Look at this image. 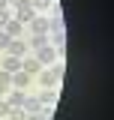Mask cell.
<instances>
[{
  "instance_id": "obj_2",
  "label": "cell",
  "mask_w": 114,
  "mask_h": 120,
  "mask_svg": "<svg viewBox=\"0 0 114 120\" xmlns=\"http://www.w3.org/2000/svg\"><path fill=\"white\" fill-rule=\"evenodd\" d=\"M33 57L39 60V63H54V57H57V51L51 48V45H42V48H36V54Z\"/></svg>"
},
{
  "instance_id": "obj_4",
  "label": "cell",
  "mask_w": 114,
  "mask_h": 120,
  "mask_svg": "<svg viewBox=\"0 0 114 120\" xmlns=\"http://www.w3.org/2000/svg\"><path fill=\"white\" fill-rule=\"evenodd\" d=\"M3 72H21V57H12V54H6V60H3Z\"/></svg>"
},
{
  "instance_id": "obj_19",
  "label": "cell",
  "mask_w": 114,
  "mask_h": 120,
  "mask_svg": "<svg viewBox=\"0 0 114 120\" xmlns=\"http://www.w3.org/2000/svg\"><path fill=\"white\" fill-rule=\"evenodd\" d=\"M9 108H12V105L3 99V102H0V117H6V114H9Z\"/></svg>"
},
{
  "instance_id": "obj_12",
  "label": "cell",
  "mask_w": 114,
  "mask_h": 120,
  "mask_svg": "<svg viewBox=\"0 0 114 120\" xmlns=\"http://www.w3.org/2000/svg\"><path fill=\"white\" fill-rule=\"evenodd\" d=\"M39 81H42V87L45 90H54V84H57V78L51 72H42V78H39Z\"/></svg>"
},
{
  "instance_id": "obj_3",
  "label": "cell",
  "mask_w": 114,
  "mask_h": 120,
  "mask_svg": "<svg viewBox=\"0 0 114 120\" xmlns=\"http://www.w3.org/2000/svg\"><path fill=\"white\" fill-rule=\"evenodd\" d=\"M6 51H9L12 57H24V54H27V45L21 42V39H12V42L6 45Z\"/></svg>"
},
{
  "instance_id": "obj_1",
  "label": "cell",
  "mask_w": 114,
  "mask_h": 120,
  "mask_svg": "<svg viewBox=\"0 0 114 120\" xmlns=\"http://www.w3.org/2000/svg\"><path fill=\"white\" fill-rule=\"evenodd\" d=\"M15 21H21V24L33 21V6H30V0H15Z\"/></svg>"
},
{
  "instance_id": "obj_14",
  "label": "cell",
  "mask_w": 114,
  "mask_h": 120,
  "mask_svg": "<svg viewBox=\"0 0 114 120\" xmlns=\"http://www.w3.org/2000/svg\"><path fill=\"white\" fill-rule=\"evenodd\" d=\"M42 45H48V39H45V33H36V36L30 39V48H42Z\"/></svg>"
},
{
  "instance_id": "obj_8",
  "label": "cell",
  "mask_w": 114,
  "mask_h": 120,
  "mask_svg": "<svg viewBox=\"0 0 114 120\" xmlns=\"http://www.w3.org/2000/svg\"><path fill=\"white\" fill-rule=\"evenodd\" d=\"M12 84H15L18 90L27 87V84H30V75H27V72H12Z\"/></svg>"
},
{
  "instance_id": "obj_9",
  "label": "cell",
  "mask_w": 114,
  "mask_h": 120,
  "mask_svg": "<svg viewBox=\"0 0 114 120\" xmlns=\"http://www.w3.org/2000/svg\"><path fill=\"white\" fill-rule=\"evenodd\" d=\"M48 30H51V33H63V21H60V15H51V18H48Z\"/></svg>"
},
{
  "instance_id": "obj_17",
  "label": "cell",
  "mask_w": 114,
  "mask_h": 120,
  "mask_svg": "<svg viewBox=\"0 0 114 120\" xmlns=\"http://www.w3.org/2000/svg\"><path fill=\"white\" fill-rule=\"evenodd\" d=\"M30 6H39V9H51V0H30Z\"/></svg>"
},
{
  "instance_id": "obj_21",
  "label": "cell",
  "mask_w": 114,
  "mask_h": 120,
  "mask_svg": "<svg viewBox=\"0 0 114 120\" xmlns=\"http://www.w3.org/2000/svg\"><path fill=\"white\" fill-rule=\"evenodd\" d=\"M0 9H6V0H0Z\"/></svg>"
},
{
  "instance_id": "obj_23",
  "label": "cell",
  "mask_w": 114,
  "mask_h": 120,
  "mask_svg": "<svg viewBox=\"0 0 114 120\" xmlns=\"http://www.w3.org/2000/svg\"><path fill=\"white\" fill-rule=\"evenodd\" d=\"M0 33H3V30H0Z\"/></svg>"
},
{
  "instance_id": "obj_15",
  "label": "cell",
  "mask_w": 114,
  "mask_h": 120,
  "mask_svg": "<svg viewBox=\"0 0 114 120\" xmlns=\"http://www.w3.org/2000/svg\"><path fill=\"white\" fill-rule=\"evenodd\" d=\"M9 120H27V114L21 111V108H9V114H6Z\"/></svg>"
},
{
  "instance_id": "obj_7",
  "label": "cell",
  "mask_w": 114,
  "mask_h": 120,
  "mask_svg": "<svg viewBox=\"0 0 114 120\" xmlns=\"http://www.w3.org/2000/svg\"><path fill=\"white\" fill-rule=\"evenodd\" d=\"M21 108H24V114H39V111H42V102H39V99H24Z\"/></svg>"
},
{
  "instance_id": "obj_20",
  "label": "cell",
  "mask_w": 114,
  "mask_h": 120,
  "mask_svg": "<svg viewBox=\"0 0 114 120\" xmlns=\"http://www.w3.org/2000/svg\"><path fill=\"white\" fill-rule=\"evenodd\" d=\"M9 42H12V36H6V33H0V48H6Z\"/></svg>"
},
{
  "instance_id": "obj_18",
  "label": "cell",
  "mask_w": 114,
  "mask_h": 120,
  "mask_svg": "<svg viewBox=\"0 0 114 120\" xmlns=\"http://www.w3.org/2000/svg\"><path fill=\"white\" fill-rule=\"evenodd\" d=\"M51 75H54L57 81H60V78H63V63H54V69H51Z\"/></svg>"
},
{
  "instance_id": "obj_16",
  "label": "cell",
  "mask_w": 114,
  "mask_h": 120,
  "mask_svg": "<svg viewBox=\"0 0 114 120\" xmlns=\"http://www.w3.org/2000/svg\"><path fill=\"white\" fill-rule=\"evenodd\" d=\"M9 21H12V12H9V9H0V30L6 27Z\"/></svg>"
},
{
  "instance_id": "obj_6",
  "label": "cell",
  "mask_w": 114,
  "mask_h": 120,
  "mask_svg": "<svg viewBox=\"0 0 114 120\" xmlns=\"http://www.w3.org/2000/svg\"><path fill=\"white\" fill-rule=\"evenodd\" d=\"M21 30H24V24L12 18V21H9V24L3 27V33H6V36H12V39H18V36H21Z\"/></svg>"
},
{
  "instance_id": "obj_11",
  "label": "cell",
  "mask_w": 114,
  "mask_h": 120,
  "mask_svg": "<svg viewBox=\"0 0 114 120\" xmlns=\"http://www.w3.org/2000/svg\"><path fill=\"white\" fill-rule=\"evenodd\" d=\"M24 99H27V96H24V93H21V90H15V93H9V99H6V102L12 105V108H18V105L24 102Z\"/></svg>"
},
{
  "instance_id": "obj_13",
  "label": "cell",
  "mask_w": 114,
  "mask_h": 120,
  "mask_svg": "<svg viewBox=\"0 0 114 120\" xmlns=\"http://www.w3.org/2000/svg\"><path fill=\"white\" fill-rule=\"evenodd\" d=\"M39 102H42V105H54L57 102V93H54V90H45L42 96H39Z\"/></svg>"
},
{
  "instance_id": "obj_22",
  "label": "cell",
  "mask_w": 114,
  "mask_h": 120,
  "mask_svg": "<svg viewBox=\"0 0 114 120\" xmlns=\"http://www.w3.org/2000/svg\"><path fill=\"white\" fill-rule=\"evenodd\" d=\"M6 3H15V0H6Z\"/></svg>"
},
{
  "instance_id": "obj_10",
  "label": "cell",
  "mask_w": 114,
  "mask_h": 120,
  "mask_svg": "<svg viewBox=\"0 0 114 120\" xmlns=\"http://www.w3.org/2000/svg\"><path fill=\"white\" fill-rule=\"evenodd\" d=\"M30 24H33L36 33H48V18H36V15H33V21H30Z\"/></svg>"
},
{
  "instance_id": "obj_5",
  "label": "cell",
  "mask_w": 114,
  "mask_h": 120,
  "mask_svg": "<svg viewBox=\"0 0 114 120\" xmlns=\"http://www.w3.org/2000/svg\"><path fill=\"white\" fill-rule=\"evenodd\" d=\"M39 66H42V63H39L36 57H24V60H21V72H27V75L39 72Z\"/></svg>"
}]
</instances>
